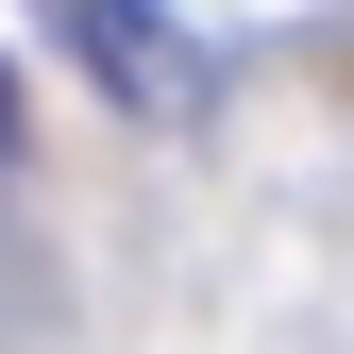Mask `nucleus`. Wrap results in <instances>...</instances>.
I'll use <instances>...</instances> for the list:
<instances>
[{"label": "nucleus", "mask_w": 354, "mask_h": 354, "mask_svg": "<svg viewBox=\"0 0 354 354\" xmlns=\"http://www.w3.org/2000/svg\"><path fill=\"white\" fill-rule=\"evenodd\" d=\"M84 51L136 84V102H186V84H203L186 51H169V17H152V0H84Z\"/></svg>", "instance_id": "f257e3e1"}, {"label": "nucleus", "mask_w": 354, "mask_h": 354, "mask_svg": "<svg viewBox=\"0 0 354 354\" xmlns=\"http://www.w3.org/2000/svg\"><path fill=\"white\" fill-rule=\"evenodd\" d=\"M0 169H17V68H0Z\"/></svg>", "instance_id": "f03ea898"}]
</instances>
